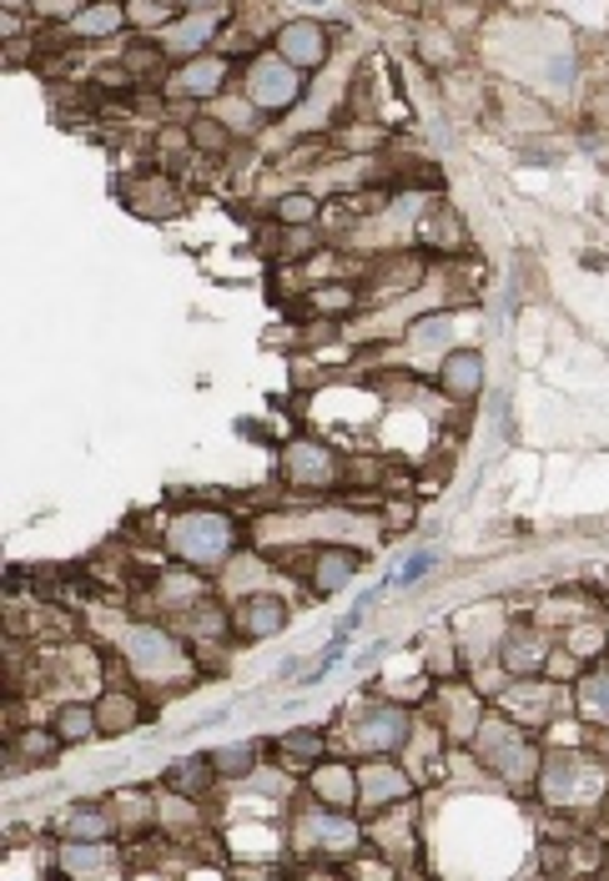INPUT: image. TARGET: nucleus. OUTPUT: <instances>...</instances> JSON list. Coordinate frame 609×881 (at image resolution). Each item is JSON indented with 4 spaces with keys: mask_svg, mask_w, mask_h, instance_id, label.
I'll return each instance as SVG.
<instances>
[{
    "mask_svg": "<svg viewBox=\"0 0 609 881\" xmlns=\"http://www.w3.org/2000/svg\"><path fill=\"white\" fill-rule=\"evenodd\" d=\"M605 791H609V771L595 756L559 751L539 766V796H545V806L559 811V817H585V811H595V806L605 801Z\"/></svg>",
    "mask_w": 609,
    "mask_h": 881,
    "instance_id": "nucleus-1",
    "label": "nucleus"
},
{
    "mask_svg": "<svg viewBox=\"0 0 609 881\" xmlns=\"http://www.w3.org/2000/svg\"><path fill=\"white\" fill-rule=\"evenodd\" d=\"M166 549H172L186 569H217L222 559L237 549V524L212 509L182 514V519H172V529H166Z\"/></svg>",
    "mask_w": 609,
    "mask_h": 881,
    "instance_id": "nucleus-2",
    "label": "nucleus"
},
{
    "mask_svg": "<svg viewBox=\"0 0 609 881\" xmlns=\"http://www.w3.org/2000/svg\"><path fill=\"white\" fill-rule=\"evenodd\" d=\"M479 756L484 766L504 776V781H534L539 776V751L519 730V720H484L479 726Z\"/></svg>",
    "mask_w": 609,
    "mask_h": 881,
    "instance_id": "nucleus-3",
    "label": "nucleus"
},
{
    "mask_svg": "<svg viewBox=\"0 0 609 881\" xmlns=\"http://www.w3.org/2000/svg\"><path fill=\"white\" fill-rule=\"evenodd\" d=\"M348 740H353V751H363V756H393L414 740V720H408L403 706H373L353 720Z\"/></svg>",
    "mask_w": 609,
    "mask_h": 881,
    "instance_id": "nucleus-4",
    "label": "nucleus"
},
{
    "mask_svg": "<svg viewBox=\"0 0 609 881\" xmlns=\"http://www.w3.org/2000/svg\"><path fill=\"white\" fill-rule=\"evenodd\" d=\"M297 97H303V77H297L293 61H283V55H257V61L247 65V101L257 111H287Z\"/></svg>",
    "mask_w": 609,
    "mask_h": 881,
    "instance_id": "nucleus-5",
    "label": "nucleus"
},
{
    "mask_svg": "<svg viewBox=\"0 0 609 881\" xmlns=\"http://www.w3.org/2000/svg\"><path fill=\"white\" fill-rule=\"evenodd\" d=\"M297 847L303 851H327V857H348V851L363 847V831L358 821L348 817V811H313V817H303V827H297Z\"/></svg>",
    "mask_w": 609,
    "mask_h": 881,
    "instance_id": "nucleus-6",
    "label": "nucleus"
},
{
    "mask_svg": "<svg viewBox=\"0 0 609 881\" xmlns=\"http://www.w3.org/2000/svg\"><path fill=\"white\" fill-rule=\"evenodd\" d=\"M283 479L293 484V489H333L337 484V454L327 444H313V438H297V444H287L283 454Z\"/></svg>",
    "mask_w": 609,
    "mask_h": 881,
    "instance_id": "nucleus-7",
    "label": "nucleus"
},
{
    "mask_svg": "<svg viewBox=\"0 0 609 881\" xmlns=\"http://www.w3.org/2000/svg\"><path fill=\"white\" fill-rule=\"evenodd\" d=\"M408 791H414V781H408V771L393 766V756H373V761L358 766V806L363 811H388V806L403 801Z\"/></svg>",
    "mask_w": 609,
    "mask_h": 881,
    "instance_id": "nucleus-8",
    "label": "nucleus"
},
{
    "mask_svg": "<svg viewBox=\"0 0 609 881\" xmlns=\"http://www.w3.org/2000/svg\"><path fill=\"white\" fill-rule=\"evenodd\" d=\"M126 655H131V670L156 680V675H172L186 665V650L162 630H131L126 635Z\"/></svg>",
    "mask_w": 609,
    "mask_h": 881,
    "instance_id": "nucleus-9",
    "label": "nucleus"
},
{
    "mask_svg": "<svg viewBox=\"0 0 609 881\" xmlns=\"http://www.w3.org/2000/svg\"><path fill=\"white\" fill-rule=\"evenodd\" d=\"M277 55L293 61L297 71H313V65L327 61V31L317 21H287L277 31Z\"/></svg>",
    "mask_w": 609,
    "mask_h": 881,
    "instance_id": "nucleus-10",
    "label": "nucleus"
},
{
    "mask_svg": "<svg viewBox=\"0 0 609 881\" xmlns=\"http://www.w3.org/2000/svg\"><path fill=\"white\" fill-rule=\"evenodd\" d=\"M287 625V605L273 595H252L237 605V630L247 635V640H267V635H277Z\"/></svg>",
    "mask_w": 609,
    "mask_h": 881,
    "instance_id": "nucleus-11",
    "label": "nucleus"
},
{
    "mask_svg": "<svg viewBox=\"0 0 609 881\" xmlns=\"http://www.w3.org/2000/svg\"><path fill=\"white\" fill-rule=\"evenodd\" d=\"M358 569H363V555H353V549H317L313 575H307L313 579V595H337Z\"/></svg>",
    "mask_w": 609,
    "mask_h": 881,
    "instance_id": "nucleus-12",
    "label": "nucleus"
},
{
    "mask_svg": "<svg viewBox=\"0 0 609 881\" xmlns=\"http://www.w3.org/2000/svg\"><path fill=\"white\" fill-rule=\"evenodd\" d=\"M222 81H227V61H222V55H192V61L176 71V91H182V97H196V101L217 97Z\"/></svg>",
    "mask_w": 609,
    "mask_h": 881,
    "instance_id": "nucleus-13",
    "label": "nucleus"
},
{
    "mask_svg": "<svg viewBox=\"0 0 609 881\" xmlns=\"http://www.w3.org/2000/svg\"><path fill=\"white\" fill-rule=\"evenodd\" d=\"M111 867L116 861H111L106 837H77L61 847V871H71V877H106Z\"/></svg>",
    "mask_w": 609,
    "mask_h": 881,
    "instance_id": "nucleus-14",
    "label": "nucleus"
},
{
    "mask_svg": "<svg viewBox=\"0 0 609 881\" xmlns=\"http://www.w3.org/2000/svg\"><path fill=\"white\" fill-rule=\"evenodd\" d=\"M313 796L317 806L343 811V806L358 801V771L353 766H313Z\"/></svg>",
    "mask_w": 609,
    "mask_h": 881,
    "instance_id": "nucleus-15",
    "label": "nucleus"
},
{
    "mask_svg": "<svg viewBox=\"0 0 609 881\" xmlns=\"http://www.w3.org/2000/svg\"><path fill=\"white\" fill-rule=\"evenodd\" d=\"M504 665H509L514 675H534L539 665H549V645L539 630H529V625H519V630L504 635Z\"/></svg>",
    "mask_w": 609,
    "mask_h": 881,
    "instance_id": "nucleus-16",
    "label": "nucleus"
},
{
    "mask_svg": "<svg viewBox=\"0 0 609 881\" xmlns=\"http://www.w3.org/2000/svg\"><path fill=\"white\" fill-rule=\"evenodd\" d=\"M212 31H217V16L212 11H202V16H186V21H176V26H166V36H162V45L172 55H186L192 61L202 45L212 41Z\"/></svg>",
    "mask_w": 609,
    "mask_h": 881,
    "instance_id": "nucleus-17",
    "label": "nucleus"
},
{
    "mask_svg": "<svg viewBox=\"0 0 609 881\" xmlns=\"http://www.w3.org/2000/svg\"><path fill=\"white\" fill-rule=\"evenodd\" d=\"M438 378H444V393H454V398H474V393L484 388V358H479V353H448Z\"/></svg>",
    "mask_w": 609,
    "mask_h": 881,
    "instance_id": "nucleus-18",
    "label": "nucleus"
},
{
    "mask_svg": "<svg viewBox=\"0 0 609 881\" xmlns=\"http://www.w3.org/2000/svg\"><path fill=\"white\" fill-rule=\"evenodd\" d=\"M212 776H222L212 756H182V761H172V771H166V786H172L176 796H202L212 786Z\"/></svg>",
    "mask_w": 609,
    "mask_h": 881,
    "instance_id": "nucleus-19",
    "label": "nucleus"
},
{
    "mask_svg": "<svg viewBox=\"0 0 609 881\" xmlns=\"http://www.w3.org/2000/svg\"><path fill=\"white\" fill-rule=\"evenodd\" d=\"M97 720L106 736H121V730H131L136 720H142V706H136V696L131 690H111L106 700L97 706Z\"/></svg>",
    "mask_w": 609,
    "mask_h": 881,
    "instance_id": "nucleus-20",
    "label": "nucleus"
},
{
    "mask_svg": "<svg viewBox=\"0 0 609 881\" xmlns=\"http://www.w3.org/2000/svg\"><path fill=\"white\" fill-rule=\"evenodd\" d=\"M116 26H121V6H116V0H97V6H87L81 16H71V36H81V41L111 36Z\"/></svg>",
    "mask_w": 609,
    "mask_h": 881,
    "instance_id": "nucleus-21",
    "label": "nucleus"
},
{
    "mask_svg": "<svg viewBox=\"0 0 609 881\" xmlns=\"http://www.w3.org/2000/svg\"><path fill=\"white\" fill-rule=\"evenodd\" d=\"M277 756H283L287 771H307V766H317V756H323V736H317V730H293V736L277 740Z\"/></svg>",
    "mask_w": 609,
    "mask_h": 881,
    "instance_id": "nucleus-22",
    "label": "nucleus"
},
{
    "mask_svg": "<svg viewBox=\"0 0 609 881\" xmlns=\"http://www.w3.org/2000/svg\"><path fill=\"white\" fill-rule=\"evenodd\" d=\"M97 730H101L97 706H61L55 710V736H61L65 746H81V740H91Z\"/></svg>",
    "mask_w": 609,
    "mask_h": 881,
    "instance_id": "nucleus-23",
    "label": "nucleus"
},
{
    "mask_svg": "<svg viewBox=\"0 0 609 881\" xmlns=\"http://www.w3.org/2000/svg\"><path fill=\"white\" fill-rule=\"evenodd\" d=\"M579 716L595 720V726H609V670H595L579 680Z\"/></svg>",
    "mask_w": 609,
    "mask_h": 881,
    "instance_id": "nucleus-24",
    "label": "nucleus"
},
{
    "mask_svg": "<svg viewBox=\"0 0 609 881\" xmlns=\"http://www.w3.org/2000/svg\"><path fill=\"white\" fill-rule=\"evenodd\" d=\"M65 831H71V837H106V831H111V811H101V806L81 801V806H71V817H65Z\"/></svg>",
    "mask_w": 609,
    "mask_h": 881,
    "instance_id": "nucleus-25",
    "label": "nucleus"
},
{
    "mask_svg": "<svg viewBox=\"0 0 609 881\" xmlns=\"http://www.w3.org/2000/svg\"><path fill=\"white\" fill-rule=\"evenodd\" d=\"M313 217H317V202L307 192H293L277 202V222H287V227H303V222H313Z\"/></svg>",
    "mask_w": 609,
    "mask_h": 881,
    "instance_id": "nucleus-26",
    "label": "nucleus"
},
{
    "mask_svg": "<svg viewBox=\"0 0 609 881\" xmlns=\"http://www.w3.org/2000/svg\"><path fill=\"white\" fill-rule=\"evenodd\" d=\"M212 761H217L222 776H247L257 751H252V746H227V751H212Z\"/></svg>",
    "mask_w": 609,
    "mask_h": 881,
    "instance_id": "nucleus-27",
    "label": "nucleus"
},
{
    "mask_svg": "<svg viewBox=\"0 0 609 881\" xmlns=\"http://www.w3.org/2000/svg\"><path fill=\"white\" fill-rule=\"evenodd\" d=\"M434 565H438V555H434V549H418V555L408 559V565H403L398 585H414V579H424V575H428V569H434Z\"/></svg>",
    "mask_w": 609,
    "mask_h": 881,
    "instance_id": "nucleus-28",
    "label": "nucleus"
},
{
    "mask_svg": "<svg viewBox=\"0 0 609 881\" xmlns=\"http://www.w3.org/2000/svg\"><path fill=\"white\" fill-rule=\"evenodd\" d=\"M444 337H448V317H424V323L414 327L418 348H428V343H444Z\"/></svg>",
    "mask_w": 609,
    "mask_h": 881,
    "instance_id": "nucleus-29",
    "label": "nucleus"
},
{
    "mask_svg": "<svg viewBox=\"0 0 609 881\" xmlns=\"http://www.w3.org/2000/svg\"><path fill=\"white\" fill-rule=\"evenodd\" d=\"M77 6H81V0H35V11L51 16V21H55V16H81Z\"/></svg>",
    "mask_w": 609,
    "mask_h": 881,
    "instance_id": "nucleus-30",
    "label": "nucleus"
},
{
    "mask_svg": "<svg viewBox=\"0 0 609 881\" xmlns=\"http://www.w3.org/2000/svg\"><path fill=\"white\" fill-rule=\"evenodd\" d=\"M569 77H575V65H569V61H559L555 71H549V81H555V91H559V97H565V91H569Z\"/></svg>",
    "mask_w": 609,
    "mask_h": 881,
    "instance_id": "nucleus-31",
    "label": "nucleus"
},
{
    "mask_svg": "<svg viewBox=\"0 0 609 881\" xmlns=\"http://www.w3.org/2000/svg\"><path fill=\"white\" fill-rule=\"evenodd\" d=\"M16 6H31V0H6V11H16Z\"/></svg>",
    "mask_w": 609,
    "mask_h": 881,
    "instance_id": "nucleus-32",
    "label": "nucleus"
},
{
    "mask_svg": "<svg viewBox=\"0 0 609 881\" xmlns=\"http://www.w3.org/2000/svg\"><path fill=\"white\" fill-rule=\"evenodd\" d=\"M202 6H212V0H202Z\"/></svg>",
    "mask_w": 609,
    "mask_h": 881,
    "instance_id": "nucleus-33",
    "label": "nucleus"
}]
</instances>
